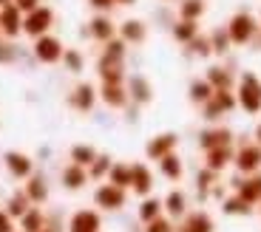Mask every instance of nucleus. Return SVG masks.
Returning <instances> with one entry per match:
<instances>
[{"mask_svg": "<svg viewBox=\"0 0 261 232\" xmlns=\"http://www.w3.org/2000/svg\"><path fill=\"white\" fill-rule=\"evenodd\" d=\"M258 14L253 9H236L227 20H224V28H227V37L233 43V48H247L253 45L255 34H258Z\"/></svg>", "mask_w": 261, "mask_h": 232, "instance_id": "1", "label": "nucleus"}, {"mask_svg": "<svg viewBox=\"0 0 261 232\" xmlns=\"http://www.w3.org/2000/svg\"><path fill=\"white\" fill-rule=\"evenodd\" d=\"M233 91H236L239 110H244L247 116L261 113V77L255 71H239Z\"/></svg>", "mask_w": 261, "mask_h": 232, "instance_id": "2", "label": "nucleus"}, {"mask_svg": "<svg viewBox=\"0 0 261 232\" xmlns=\"http://www.w3.org/2000/svg\"><path fill=\"white\" fill-rule=\"evenodd\" d=\"M54 23H57V12L48 3H40L37 9L23 14V37H29V40L43 37V34H48L54 28Z\"/></svg>", "mask_w": 261, "mask_h": 232, "instance_id": "3", "label": "nucleus"}, {"mask_svg": "<svg viewBox=\"0 0 261 232\" xmlns=\"http://www.w3.org/2000/svg\"><path fill=\"white\" fill-rule=\"evenodd\" d=\"M94 207H97L99 213H119L128 207V190L117 187L111 181H99L97 187H94Z\"/></svg>", "mask_w": 261, "mask_h": 232, "instance_id": "4", "label": "nucleus"}, {"mask_svg": "<svg viewBox=\"0 0 261 232\" xmlns=\"http://www.w3.org/2000/svg\"><path fill=\"white\" fill-rule=\"evenodd\" d=\"M236 108H239V102H236V91L233 88L213 91V97L202 105V119H207L210 125H216L219 119H224V116L233 113Z\"/></svg>", "mask_w": 261, "mask_h": 232, "instance_id": "5", "label": "nucleus"}, {"mask_svg": "<svg viewBox=\"0 0 261 232\" xmlns=\"http://www.w3.org/2000/svg\"><path fill=\"white\" fill-rule=\"evenodd\" d=\"M63 54H65V43L57 37V34H43V37L32 40V57L37 60L40 65H57L63 63Z\"/></svg>", "mask_w": 261, "mask_h": 232, "instance_id": "6", "label": "nucleus"}, {"mask_svg": "<svg viewBox=\"0 0 261 232\" xmlns=\"http://www.w3.org/2000/svg\"><path fill=\"white\" fill-rule=\"evenodd\" d=\"M117 20L111 17V14H102V12H94L91 17H88V23L83 26V37L85 40H91V43L102 45L108 43V40L117 37Z\"/></svg>", "mask_w": 261, "mask_h": 232, "instance_id": "7", "label": "nucleus"}, {"mask_svg": "<svg viewBox=\"0 0 261 232\" xmlns=\"http://www.w3.org/2000/svg\"><path fill=\"white\" fill-rule=\"evenodd\" d=\"M233 167L239 176L261 173V144L258 142H239L233 153Z\"/></svg>", "mask_w": 261, "mask_h": 232, "instance_id": "8", "label": "nucleus"}, {"mask_svg": "<svg viewBox=\"0 0 261 232\" xmlns=\"http://www.w3.org/2000/svg\"><path fill=\"white\" fill-rule=\"evenodd\" d=\"M65 232H102V213L94 207H80L68 215Z\"/></svg>", "mask_w": 261, "mask_h": 232, "instance_id": "9", "label": "nucleus"}, {"mask_svg": "<svg viewBox=\"0 0 261 232\" xmlns=\"http://www.w3.org/2000/svg\"><path fill=\"white\" fill-rule=\"evenodd\" d=\"M97 99H99V91L91 82H77L68 91V108L77 110V113H91Z\"/></svg>", "mask_w": 261, "mask_h": 232, "instance_id": "10", "label": "nucleus"}, {"mask_svg": "<svg viewBox=\"0 0 261 232\" xmlns=\"http://www.w3.org/2000/svg\"><path fill=\"white\" fill-rule=\"evenodd\" d=\"M3 167L14 181H26L29 176H34V159L23 150H6L3 153Z\"/></svg>", "mask_w": 261, "mask_h": 232, "instance_id": "11", "label": "nucleus"}, {"mask_svg": "<svg viewBox=\"0 0 261 232\" xmlns=\"http://www.w3.org/2000/svg\"><path fill=\"white\" fill-rule=\"evenodd\" d=\"M156 187V179H153V170L145 164V161H134L130 164V193L137 198H145V195L153 193Z\"/></svg>", "mask_w": 261, "mask_h": 232, "instance_id": "12", "label": "nucleus"}, {"mask_svg": "<svg viewBox=\"0 0 261 232\" xmlns=\"http://www.w3.org/2000/svg\"><path fill=\"white\" fill-rule=\"evenodd\" d=\"M230 190L239 193L247 204L258 207L261 204V173H253V176H236L230 179Z\"/></svg>", "mask_w": 261, "mask_h": 232, "instance_id": "13", "label": "nucleus"}, {"mask_svg": "<svg viewBox=\"0 0 261 232\" xmlns=\"http://www.w3.org/2000/svg\"><path fill=\"white\" fill-rule=\"evenodd\" d=\"M99 102L111 110H125L130 105V97H128V88L125 82H99Z\"/></svg>", "mask_w": 261, "mask_h": 232, "instance_id": "14", "label": "nucleus"}, {"mask_svg": "<svg viewBox=\"0 0 261 232\" xmlns=\"http://www.w3.org/2000/svg\"><path fill=\"white\" fill-rule=\"evenodd\" d=\"M179 148V136L173 133V130H165V133H156L150 136L148 144H145V156H148L150 161H159L165 159L168 153H173V150Z\"/></svg>", "mask_w": 261, "mask_h": 232, "instance_id": "15", "label": "nucleus"}, {"mask_svg": "<svg viewBox=\"0 0 261 232\" xmlns=\"http://www.w3.org/2000/svg\"><path fill=\"white\" fill-rule=\"evenodd\" d=\"M125 88H128V97H130V105H150L153 102V85L145 74H128L125 79Z\"/></svg>", "mask_w": 261, "mask_h": 232, "instance_id": "16", "label": "nucleus"}, {"mask_svg": "<svg viewBox=\"0 0 261 232\" xmlns=\"http://www.w3.org/2000/svg\"><path fill=\"white\" fill-rule=\"evenodd\" d=\"M176 232H216V221L207 210H188V215L176 221Z\"/></svg>", "mask_w": 261, "mask_h": 232, "instance_id": "17", "label": "nucleus"}, {"mask_svg": "<svg viewBox=\"0 0 261 232\" xmlns=\"http://www.w3.org/2000/svg\"><path fill=\"white\" fill-rule=\"evenodd\" d=\"M117 37H122L128 45H142L148 40V23L142 17H125L117 26Z\"/></svg>", "mask_w": 261, "mask_h": 232, "instance_id": "18", "label": "nucleus"}, {"mask_svg": "<svg viewBox=\"0 0 261 232\" xmlns=\"http://www.w3.org/2000/svg\"><path fill=\"white\" fill-rule=\"evenodd\" d=\"M0 34H3L6 40L23 37V12H20L14 3L0 9Z\"/></svg>", "mask_w": 261, "mask_h": 232, "instance_id": "19", "label": "nucleus"}, {"mask_svg": "<svg viewBox=\"0 0 261 232\" xmlns=\"http://www.w3.org/2000/svg\"><path fill=\"white\" fill-rule=\"evenodd\" d=\"M97 77L99 82H125L128 79V68L122 60H111V57H97Z\"/></svg>", "mask_w": 261, "mask_h": 232, "instance_id": "20", "label": "nucleus"}, {"mask_svg": "<svg viewBox=\"0 0 261 232\" xmlns=\"http://www.w3.org/2000/svg\"><path fill=\"white\" fill-rule=\"evenodd\" d=\"M233 130L224 128V125H210L199 133V148L202 150H213V148H224V144H233Z\"/></svg>", "mask_w": 261, "mask_h": 232, "instance_id": "21", "label": "nucleus"}, {"mask_svg": "<svg viewBox=\"0 0 261 232\" xmlns=\"http://www.w3.org/2000/svg\"><path fill=\"white\" fill-rule=\"evenodd\" d=\"M236 77L239 74L224 63H213L204 68V79L213 85V91H222V88H236Z\"/></svg>", "mask_w": 261, "mask_h": 232, "instance_id": "22", "label": "nucleus"}, {"mask_svg": "<svg viewBox=\"0 0 261 232\" xmlns=\"http://www.w3.org/2000/svg\"><path fill=\"white\" fill-rule=\"evenodd\" d=\"M88 181H91L88 179V167H80L74 161H68L63 167V173H60V184H63V190H68V193H80Z\"/></svg>", "mask_w": 261, "mask_h": 232, "instance_id": "23", "label": "nucleus"}, {"mask_svg": "<svg viewBox=\"0 0 261 232\" xmlns=\"http://www.w3.org/2000/svg\"><path fill=\"white\" fill-rule=\"evenodd\" d=\"M233 153H236V144H224V148L204 150V167L213 170V173H224V170L233 164Z\"/></svg>", "mask_w": 261, "mask_h": 232, "instance_id": "24", "label": "nucleus"}, {"mask_svg": "<svg viewBox=\"0 0 261 232\" xmlns=\"http://www.w3.org/2000/svg\"><path fill=\"white\" fill-rule=\"evenodd\" d=\"M162 204H165V215H168L170 221H179V218H185L188 215V210H190V201H188V193L185 190H170L168 195L162 198Z\"/></svg>", "mask_w": 261, "mask_h": 232, "instance_id": "25", "label": "nucleus"}, {"mask_svg": "<svg viewBox=\"0 0 261 232\" xmlns=\"http://www.w3.org/2000/svg\"><path fill=\"white\" fill-rule=\"evenodd\" d=\"M23 193L29 195V201H32L34 207H43L48 201V181H46V176H40V173L29 176V179L23 181Z\"/></svg>", "mask_w": 261, "mask_h": 232, "instance_id": "26", "label": "nucleus"}, {"mask_svg": "<svg viewBox=\"0 0 261 232\" xmlns=\"http://www.w3.org/2000/svg\"><path fill=\"white\" fill-rule=\"evenodd\" d=\"M46 226H48L46 210H43V207H34V204L17 218V229L20 232H40V229H46Z\"/></svg>", "mask_w": 261, "mask_h": 232, "instance_id": "27", "label": "nucleus"}, {"mask_svg": "<svg viewBox=\"0 0 261 232\" xmlns=\"http://www.w3.org/2000/svg\"><path fill=\"white\" fill-rule=\"evenodd\" d=\"M219 204H222V213L230 215V218H247V215L255 213V207L247 204V201H244L239 193H227L222 201H219Z\"/></svg>", "mask_w": 261, "mask_h": 232, "instance_id": "28", "label": "nucleus"}, {"mask_svg": "<svg viewBox=\"0 0 261 232\" xmlns=\"http://www.w3.org/2000/svg\"><path fill=\"white\" fill-rule=\"evenodd\" d=\"M196 34H202V23H196V20L176 17V20H173V26H170V37L176 40L179 45H188Z\"/></svg>", "mask_w": 261, "mask_h": 232, "instance_id": "29", "label": "nucleus"}, {"mask_svg": "<svg viewBox=\"0 0 261 232\" xmlns=\"http://www.w3.org/2000/svg\"><path fill=\"white\" fill-rule=\"evenodd\" d=\"M156 164H159V176H165L168 181H182L185 161H182V156H179L176 150H173V153H168L165 159H159Z\"/></svg>", "mask_w": 261, "mask_h": 232, "instance_id": "30", "label": "nucleus"}, {"mask_svg": "<svg viewBox=\"0 0 261 232\" xmlns=\"http://www.w3.org/2000/svg\"><path fill=\"white\" fill-rule=\"evenodd\" d=\"M159 215H165V204H162V198H156V195H145V198H139L137 218L142 221V224H150V221H156Z\"/></svg>", "mask_w": 261, "mask_h": 232, "instance_id": "31", "label": "nucleus"}, {"mask_svg": "<svg viewBox=\"0 0 261 232\" xmlns=\"http://www.w3.org/2000/svg\"><path fill=\"white\" fill-rule=\"evenodd\" d=\"M204 14H207V0H176V17L202 23Z\"/></svg>", "mask_w": 261, "mask_h": 232, "instance_id": "32", "label": "nucleus"}, {"mask_svg": "<svg viewBox=\"0 0 261 232\" xmlns=\"http://www.w3.org/2000/svg\"><path fill=\"white\" fill-rule=\"evenodd\" d=\"M207 37H210L213 57H227V54L233 51V43H230V37H227V28H224V23H222V26H213V28H210Z\"/></svg>", "mask_w": 261, "mask_h": 232, "instance_id": "33", "label": "nucleus"}, {"mask_svg": "<svg viewBox=\"0 0 261 232\" xmlns=\"http://www.w3.org/2000/svg\"><path fill=\"white\" fill-rule=\"evenodd\" d=\"M99 150L94 148V144L88 142H77L68 148V161H74V164H80V167H91V161L97 159Z\"/></svg>", "mask_w": 261, "mask_h": 232, "instance_id": "34", "label": "nucleus"}, {"mask_svg": "<svg viewBox=\"0 0 261 232\" xmlns=\"http://www.w3.org/2000/svg\"><path fill=\"white\" fill-rule=\"evenodd\" d=\"M185 54H188V57H193V60H207V57H213V48H210L207 32L196 34V37L190 40L188 45H185Z\"/></svg>", "mask_w": 261, "mask_h": 232, "instance_id": "35", "label": "nucleus"}, {"mask_svg": "<svg viewBox=\"0 0 261 232\" xmlns=\"http://www.w3.org/2000/svg\"><path fill=\"white\" fill-rule=\"evenodd\" d=\"M210 97H213V85H210L204 77H196L193 82L188 85V99H190L193 105H199V108H202V105L207 102Z\"/></svg>", "mask_w": 261, "mask_h": 232, "instance_id": "36", "label": "nucleus"}, {"mask_svg": "<svg viewBox=\"0 0 261 232\" xmlns=\"http://www.w3.org/2000/svg\"><path fill=\"white\" fill-rule=\"evenodd\" d=\"M29 207H32V201H29V195L23 193V187H20V190H14V193L6 198V204H3V210H6V213L12 215L14 221H17L20 215H23V213L29 210Z\"/></svg>", "mask_w": 261, "mask_h": 232, "instance_id": "37", "label": "nucleus"}, {"mask_svg": "<svg viewBox=\"0 0 261 232\" xmlns=\"http://www.w3.org/2000/svg\"><path fill=\"white\" fill-rule=\"evenodd\" d=\"M114 167V159L108 153H97V159L91 161V167H88V179L91 181H105L108 179V173H111Z\"/></svg>", "mask_w": 261, "mask_h": 232, "instance_id": "38", "label": "nucleus"}, {"mask_svg": "<svg viewBox=\"0 0 261 232\" xmlns=\"http://www.w3.org/2000/svg\"><path fill=\"white\" fill-rule=\"evenodd\" d=\"M213 184H219V173H213V170H207V167H202L199 173H196V193H199V198H202V201L210 198Z\"/></svg>", "mask_w": 261, "mask_h": 232, "instance_id": "39", "label": "nucleus"}, {"mask_svg": "<svg viewBox=\"0 0 261 232\" xmlns=\"http://www.w3.org/2000/svg\"><path fill=\"white\" fill-rule=\"evenodd\" d=\"M105 181H111V184H117L122 190H130V161H114V167Z\"/></svg>", "mask_w": 261, "mask_h": 232, "instance_id": "40", "label": "nucleus"}, {"mask_svg": "<svg viewBox=\"0 0 261 232\" xmlns=\"http://www.w3.org/2000/svg\"><path fill=\"white\" fill-rule=\"evenodd\" d=\"M128 48L130 45L125 43L122 37H114V40H108V43H102L99 45V54H102V57H111V60H128Z\"/></svg>", "mask_w": 261, "mask_h": 232, "instance_id": "41", "label": "nucleus"}, {"mask_svg": "<svg viewBox=\"0 0 261 232\" xmlns=\"http://www.w3.org/2000/svg\"><path fill=\"white\" fill-rule=\"evenodd\" d=\"M63 68L68 74H83L85 71V54H83V48H65Z\"/></svg>", "mask_w": 261, "mask_h": 232, "instance_id": "42", "label": "nucleus"}, {"mask_svg": "<svg viewBox=\"0 0 261 232\" xmlns=\"http://www.w3.org/2000/svg\"><path fill=\"white\" fill-rule=\"evenodd\" d=\"M20 57H23V48L17 45V40L0 37V65H14Z\"/></svg>", "mask_w": 261, "mask_h": 232, "instance_id": "43", "label": "nucleus"}, {"mask_svg": "<svg viewBox=\"0 0 261 232\" xmlns=\"http://www.w3.org/2000/svg\"><path fill=\"white\" fill-rule=\"evenodd\" d=\"M142 232H176V221H170L168 215H159L156 221H150V224H145Z\"/></svg>", "mask_w": 261, "mask_h": 232, "instance_id": "44", "label": "nucleus"}, {"mask_svg": "<svg viewBox=\"0 0 261 232\" xmlns=\"http://www.w3.org/2000/svg\"><path fill=\"white\" fill-rule=\"evenodd\" d=\"M91 12H102V14H111L117 9V0H85Z\"/></svg>", "mask_w": 261, "mask_h": 232, "instance_id": "45", "label": "nucleus"}, {"mask_svg": "<svg viewBox=\"0 0 261 232\" xmlns=\"http://www.w3.org/2000/svg\"><path fill=\"white\" fill-rule=\"evenodd\" d=\"M0 232H17V221L6 210H0Z\"/></svg>", "mask_w": 261, "mask_h": 232, "instance_id": "46", "label": "nucleus"}, {"mask_svg": "<svg viewBox=\"0 0 261 232\" xmlns=\"http://www.w3.org/2000/svg\"><path fill=\"white\" fill-rule=\"evenodd\" d=\"M40 3H43V0H14V6H17L23 14H26V12H32V9H37Z\"/></svg>", "mask_w": 261, "mask_h": 232, "instance_id": "47", "label": "nucleus"}, {"mask_svg": "<svg viewBox=\"0 0 261 232\" xmlns=\"http://www.w3.org/2000/svg\"><path fill=\"white\" fill-rule=\"evenodd\" d=\"M139 0H117V6H122V9H130V6H137Z\"/></svg>", "mask_w": 261, "mask_h": 232, "instance_id": "48", "label": "nucleus"}, {"mask_svg": "<svg viewBox=\"0 0 261 232\" xmlns=\"http://www.w3.org/2000/svg\"><path fill=\"white\" fill-rule=\"evenodd\" d=\"M253 51H261V26H258V34H255V40H253Z\"/></svg>", "mask_w": 261, "mask_h": 232, "instance_id": "49", "label": "nucleus"}, {"mask_svg": "<svg viewBox=\"0 0 261 232\" xmlns=\"http://www.w3.org/2000/svg\"><path fill=\"white\" fill-rule=\"evenodd\" d=\"M253 142H258V144H261V122L255 125V130H253Z\"/></svg>", "mask_w": 261, "mask_h": 232, "instance_id": "50", "label": "nucleus"}, {"mask_svg": "<svg viewBox=\"0 0 261 232\" xmlns=\"http://www.w3.org/2000/svg\"><path fill=\"white\" fill-rule=\"evenodd\" d=\"M12 3H14V0H0V9H3V6H12Z\"/></svg>", "mask_w": 261, "mask_h": 232, "instance_id": "51", "label": "nucleus"}, {"mask_svg": "<svg viewBox=\"0 0 261 232\" xmlns=\"http://www.w3.org/2000/svg\"><path fill=\"white\" fill-rule=\"evenodd\" d=\"M40 232H60V229H54V226H46V229H40Z\"/></svg>", "mask_w": 261, "mask_h": 232, "instance_id": "52", "label": "nucleus"}, {"mask_svg": "<svg viewBox=\"0 0 261 232\" xmlns=\"http://www.w3.org/2000/svg\"><path fill=\"white\" fill-rule=\"evenodd\" d=\"M159 3H176V0H159Z\"/></svg>", "mask_w": 261, "mask_h": 232, "instance_id": "53", "label": "nucleus"}, {"mask_svg": "<svg viewBox=\"0 0 261 232\" xmlns=\"http://www.w3.org/2000/svg\"><path fill=\"white\" fill-rule=\"evenodd\" d=\"M255 14H258V23H261V6H258V12H255Z\"/></svg>", "mask_w": 261, "mask_h": 232, "instance_id": "54", "label": "nucleus"}, {"mask_svg": "<svg viewBox=\"0 0 261 232\" xmlns=\"http://www.w3.org/2000/svg\"><path fill=\"white\" fill-rule=\"evenodd\" d=\"M258 210H261V204H258Z\"/></svg>", "mask_w": 261, "mask_h": 232, "instance_id": "55", "label": "nucleus"}, {"mask_svg": "<svg viewBox=\"0 0 261 232\" xmlns=\"http://www.w3.org/2000/svg\"><path fill=\"white\" fill-rule=\"evenodd\" d=\"M0 37H3V34H0Z\"/></svg>", "mask_w": 261, "mask_h": 232, "instance_id": "56", "label": "nucleus"}, {"mask_svg": "<svg viewBox=\"0 0 261 232\" xmlns=\"http://www.w3.org/2000/svg\"><path fill=\"white\" fill-rule=\"evenodd\" d=\"M17 232H20V229H17Z\"/></svg>", "mask_w": 261, "mask_h": 232, "instance_id": "57", "label": "nucleus"}]
</instances>
